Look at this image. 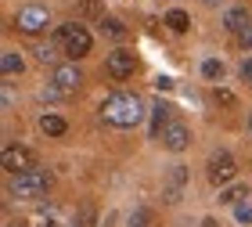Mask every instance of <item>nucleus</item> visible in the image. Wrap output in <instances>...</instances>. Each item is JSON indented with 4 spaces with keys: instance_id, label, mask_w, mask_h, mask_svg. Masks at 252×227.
<instances>
[{
    "instance_id": "0eeeda50",
    "label": "nucleus",
    "mask_w": 252,
    "mask_h": 227,
    "mask_svg": "<svg viewBox=\"0 0 252 227\" xmlns=\"http://www.w3.org/2000/svg\"><path fill=\"white\" fill-rule=\"evenodd\" d=\"M105 69H108V76H116V79H130V72L137 69V58L126 47H116L105 58Z\"/></svg>"
},
{
    "instance_id": "7c9ffc66",
    "label": "nucleus",
    "mask_w": 252,
    "mask_h": 227,
    "mask_svg": "<svg viewBox=\"0 0 252 227\" xmlns=\"http://www.w3.org/2000/svg\"><path fill=\"white\" fill-rule=\"evenodd\" d=\"M249 130H252V116H249Z\"/></svg>"
},
{
    "instance_id": "dca6fc26",
    "label": "nucleus",
    "mask_w": 252,
    "mask_h": 227,
    "mask_svg": "<svg viewBox=\"0 0 252 227\" xmlns=\"http://www.w3.org/2000/svg\"><path fill=\"white\" fill-rule=\"evenodd\" d=\"M0 72H4V76H18V72H22L18 51H4V54H0Z\"/></svg>"
},
{
    "instance_id": "20e7f679",
    "label": "nucleus",
    "mask_w": 252,
    "mask_h": 227,
    "mask_svg": "<svg viewBox=\"0 0 252 227\" xmlns=\"http://www.w3.org/2000/svg\"><path fill=\"white\" fill-rule=\"evenodd\" d=\"M15 26L26 32V36H36V32H43V29L51 26V15H47V7L29 4V7H22L18 15H15Z\"/></svg>"
},
{
    "instance_id": "f03ea898",
    "label": "nucleus",
    "mask_w": 252,
    "mask_h": 227,
    "mask_svg": "<svg viewBox=\"0 0 252 227\" xmlns=\"http://www.w3.org/2000/svg\"><path fill=\"white\" fill-rule=\"evenodd\" d=\"M90 32L79 26V22H65V26H58V47L62 54H68V58H83V54H90Z\"/></svg>"
},
{
    "instance_id": "6e6552de",
    "label": "nucleus",
    "mask_w": 252,
    "mask_h": 227,
    "mask_svg": "<svg viewBox=\"0 0 252 227\" xmlns=\"http://www.w3.org/2000/svg\"><path fill=\"white\" fill-rule=\"evenodd\" d=\"M158 141H162L169 152H184L188 144H191V130H188L180 119H173V123H169V127L162 130V137H158Z\"/></svg>"
},
{
    "instance_id": "9d476101",
    "label": "nucleus",
    "mask_w": 252,
    "mask_h": 227,
    "mask_svg": "<svg viewBox=\"0 0 252 227\" xmlns=\"http://www.w3.org/2000/svg\"><path fill=\"white\" fill-rule=\"evenodd\" d=\"M169 112H173V108H169L166 101H155V108H152V137H162V130L173 123V119H169Z\"/></svg>"
},
{
    "instance_id": "412c9836",
    "label": "nucleus",
    "mask_w": 252,
    "mask_h": 227,
    "mask_svg": "<svg viewBox=\"0 0 252 227\" xmlns=\"http://www.w3.org/2000/svg\"><path fill=\"white\" fill-rule=\"evenodd\" d=\"M213 97H216V105H223V108H234V105H238V97H234L227 87H216V90H213Z\"/></svg>"
},
{
    "instance_id": "c85d7f7f",
    "label": "nucleus",
    "mask_w": 252,
    "mask_h": 227,
    "mask_svg": "<svg viewBox=\"0 0 252 227\" xmlns=\"http://www.w3.org/2000/svg\"><path fill=\"white\" fill-rule=\"evenodd\" d=\"M202 227H220V224H216V220H205V224H202Z\"/></svg>"
},
{
    "instance_id": "c756f323",
    "label": "nucleus",
    "mask_w": 252,
    "mask_h": 227,
    "mask_svg": "<svg viewBox=\"0 0 252 227\" xmlns=\"http://www.w3.org/2000/svg\"><path fill=\"white\" fill-rule=\"evenodd\" d=\"M4 227H22V224H4Z\"/></svg>"
},
{
    "instance_id": "423d86ee",
    "label": "nucleus",
    "mask_w": 252,
    "mask_h": 227,
    "mask_svg": "<svg viewBox=\"0 0 252 227\" xmlns=\"http://www.w3.org/2000/svg\"><path fill=\"white\" fill-rule=\"evenodd\" d=\"M0 162H4V169H7L11 177H18V173H29V169H36V155H32L29 148H22V144H15V148H4Z\"/></svg>"
},
{
    "instance_id": "aec40b11",
    "label": "nucleus",
    "mask_w": 252,
    "mask_h": 227,
    "mask_svg": "<svg viewBox=\"0 0 252 227\" xmlns=\"http://www.w3.org/2000/svg\"><path fill=\"white\" fill-rule=\"evenodd\" d=\"M202 76H205V79H220V76H223V62H216V58L202 62Z\"/></svg>"
},
{
    "instance_id": "4be33fe9",
    "label": "nucleus",
    "mask_w": 252,
    "mask_h": 227,
    "mask_svg": "<svg viewBox=\"0 0 252 227\" xmlns=\"http://www.w3.org/2000/svg\"><path fill=\"white\" fill-rule=\"evenodd\" d=\"M32 54H36V58H40L43 65H51L54 58H58V54H54V47H51V43H36V47H32Z\"/></svg>"
},
{
    "instance_id": "bb28decb",
    "label": "nucleus",
    "mask_w": 252,
    "mask_h": 227,
    "mask_svg": "<svg viewBox=\"0 0 252 227\" xmlns=\"http://www.w3.org/2000/svg\"><path fill=\"white\" fill-rule=\"evenodd\" d=\"M202 4H205V7H216V4H223V0H202Z\"/></svg>"
},
{
    "instance_id": "f8f14e48",
    "label": "nucleus",
    "mask_w": 252,
    "mask_h": 227,
    "mask_svg": "<svg viewBox=\"0 0 252 227\" xmlns=\"http://www.w3.org/2000/svg\"><path fill=\"white\" fill-rule=\"evenodd\" d=\"M40 130L47 133V137H62V133L68 130V123L62 116H54V112H43V116H40Z\"/></svg>"
},
{
    "instance_id": "4468645a",
    "label": "nucleus",
    "mask_w": 252,
    "mask_h": 227,
    "mask_svg": "<svg viewBox=\"0 0 252 227\" xmlns=\"http://www.w3.org/2000/svg\"><path fill=\"white\" fill-rule=\"evenodd\" d=\"M245 198H249V184H231V188L220 191V202H223V206H242Z\"/></svg>"
},
{
    "instance_id": "b1692460",
    "label": "nucleus",
    "mask_w": 252,
    "mask_h": 227,
    "mask_svg": "<svg viewBox=\"0 0 252 227\" xmlns=\"http://www.w3.org/2000/svg\"><path fill=\"white\" fill-rule=\"evenodd\" d=\"M234 220H238V224H252V206H249V202L234 206Z\"/></svg>"
},
{
    "instance_id": "cd10ccee",
    "label": "nucleus",
    "mask_w": 252,
    "mask_h": 227,
    "mask_svg": "<svg viewBox=\"0 0 252 227\" xmlns=\"http://www.w3.org/2000/svg\"><path fill=\"white\" fill-rule=\"evenodd\" d=\"M40 227H58V224H54V220H40Z\"/></svg>"
},
{
    "instance_id": "393cba45",
    "label": "nucleus",
    "mask_w": 252,
    "mask_h": 227,
    "mask_svg": "<svg viewBox=\"0 0 252 227\" xmlns=\"http://www.w3.org/2000/svg\"><path fill=\"white\" fill-rule=\"evenodd\" d=\"M238 43H242L245 51H252V26H249L245 32H238Z\"/></svg>"
},
{
    "instance_id": "2eb2a0df",
    "label": "nucleus",
    "mask_w": 252,
    "mask_h": 227,
    "mask_svg": "<svg viewBox=\"0 0 252 227\" xmlns=\"http://www.w3.org/2000/svg\"><path fill=\"white\" fill-rule=\"evenodd\" d=\"M166 26L173 32H188L191 29V15H188V11H180V7H173V11H166Z\"/></svg>"
},
{
    "instance_id": "a211bd4d",
    "label": "nucleus",
    "mask_w": 252,
    "mask_h": 227,
    "mask_svg": "<svg viewBox=\"0 0 252 227\" xmlns=\"http://www.w3.org/2000/svg\"><path fill=\"white\" fill-rule=\"evenodd\" d=\"M101 32L112 36V40H123V36H126V26H123L119 18H101Z\"/></svg>"
},
{
    "instance_id": "5701e85b",
    "label": "nucleus",
    "mask_w": 252,
    "mask_h": 227,
    "mask_svg": "<svg viewBox=\"0 0 252 227\" xmlns=\"http://www.w3.org/2000/svg\"><path fill=\"white\" fill-rule=\"evenodd\" d=\"M76 224H79V227H94V206H83V209H79V213H76Z\"/></svg>"
},
{
    "instance_id": "f3484780",
    "label": "nucleus",
    "mask_w": 252,
    "mask_h": 227,
    "mask_svg": "<svg viewBox=\"0 0 252 227\" xmlns=\"http://www.w3.org/2000/svg\"><path fill=\"white\" fill-rule=\"evenodd\" d=\"M76 15H83V18H105V7H101V0H79L76 4Z\"/></svg>"
},
{
    "instance_id": "a878e982",
    "label": "nucleus",
    "mask_w": 252,
    "mask_h": 227,
    "mask_svg": "<svg viewBox=\"0 0 252 227\" xmlns=\"http://www.w3.org/2000/svg\"><path fill=\"white\" fill-rule=\"evenodd\" d=\"M238 76H242V79H252V58H245V62H242V69H238Z\"/></svg>"
},
{
    "instance_id": "7ed1b4c3",
    "label": "nucleus",
    "mask_w": 252,
    "mask_h": 227,
    "mask_svg": "<svg viewBox=\"0 0 252 227\" xmlns=\"http://www.w3.org/2000/svg\"><path fill=\"white\" fill-rule=\"evenodd\" d=\"M51 184V173L47 169H29V173H18V177H11V195L15 198H40L43 191H47Z\"/></svg>"
},
{
    "instance_id": "ddd939ff",
    "label": "nucleus",
    "mask_w": 252,
    "mask_h": 227,
    "mask_svg": "<svg viewBox=\"0 0 252 227\" xmlns=\"http://www.w3.org/2000/svg\"><path fill=\"white\" fill-rule=\"evenodd\" d=\"M223 26L231 29V32H245V29L252 26V22H249V11H245V7H231V11L223 15Z\"/></svg>"
},
{
    "instance_id": "9b49d317",
    "label": "nucleus",
    "mask_w": 252,
    "mask_h": 227,
    "mask_svg": "<svg viewBox=\"0 0 252 227\" xmlns=\"http://www.w3.org/2000/svg\"><path fill=\"white\" fill-rule=\"evenodd\" d=\"M184 184H188V169L184 166H173V173H169V188H166V202H180Z\"/></svg>"
},
{
    "instance_id": "1a4fd4ad",
    "label": "nucleus",
    "mask_w": 252,
    "mask_h": 227,
    "mask_svg": "<svg viewBox=\"0 0 252 227\" xmlns=\"http://www.w3.org/2000/svg\"><path fill=\"white\" fill-rule=\"evenodd\" d=\"M51 83H54V90H58V94H68V90H76L79 83H83V76H79V69L68 62V65H58V69H54Z\"/></svg>"
},
{
    "instance_id": "39448f33",
    "label": "nucleus",
    "mask_w": 252,
    "mask_h": 227,
    "mask_svg": "<svg viewBox=\"0 0 252 227\" xmlns=\"http://www.w3.org/2000/svg\"><path fill=\"white\" fill-rule=\"evenodd\" d=\"M234 173H238V162H234L231 152H216L209 159V184L223 188V184H231V180H234Z\"/></svg>"
},
{
    "instance_id": "6ab92c4d",
    "label": "nucleus",
    "mask_w": 252,
    "mask_h": 227,
    "mask_svg": "<svg viewBox=\"0 0 252 227\" xmlns=\"http://www.w3.org/2000/svg\"><path fill=\"white\" fill-rule=\"evenodd\" d=\"M152 209H148V206H141V209H133L130 213V220H126V227H152Z\"/></svg>"
},
{
    "instance_id": "f257e3e1",
    "label": "nucleus",
    "mask_w": 252,
    "mask_h": 227,
    "mask_svg": "<svg viewBox=\"0 0 252 227\" xmlns=\"http://www.w3.org/2000/svg\"><path fill=\"white\" fill-rule=\"evenodd\" d=\"M101 116H105V123H112V127L130 130V127H137V123L144 119V101L137 94H130V90H119V94H108L105 97Z\"/></svg>"
}]
</instances>
